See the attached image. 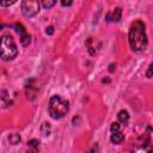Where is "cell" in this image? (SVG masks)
<instances>
[{
    "mask_svg": "<svg viewBox=\"0 0 153 153\" xmlns=\"http://www.w3.org/2000/svg\"><path fill=\"white\" fill-rule=\"evenodd\" d=\"M68 109H69V103L61 98L60 96H53L49 100V115L54 118V120H59V118H62L67 112H68Z\"/></svg>",
    "mask_w": 153,
    "mask_h": 153,
    "instance_id": "cell-2",
    "label": "cell"
},
{
    "mask_svg": "<svg viewBox=\"0 0 153 153\" xmlns=\"http://www.w3.org/2000/svg\"><path fill=\"white\" fill-rule=\"evenodd\" d=\"M128 41L130 48L135 51L145 50L147 47V36L145 30V24L141 20H135L131 23L128 33Z\"/></svg>",
    "mask_w": 153,
    "mask_h": 153,
    "instance_id": "cell-1",
    "label": "cell"
},
{
    "mask_svg": "<svg viewBox=\"0 0 153 153\" xmlns=\"http://www.w3.org/2000/svg\"><path fill=\"white\" fill-rule=\"evenodd\" d=\"M29 146H30V147H33V148H38V146H39V141L36 140V139H32V140L29 141Z\"/></svg>",
    "mask_w": 153,
    "mask_h": 153,
    "instance_id": "cell-13",
    "label": "cell"
},
{
    "mask_svg": "<svg viewBox=\"0 0 153 153\" xmlns=\"http://www.w3.org/2000/svg\"><path fill=\"white\" fill-rule=\"evenodd\" d=\"M42 133H43L44 136L49 135V133H50V127L48 126V123H43V126H42Z\"/></svg>",
    "mask_w": 153,
    "mask_h": 153,
    "instance_id": "cell-11",
    "label": "cell"
},
{
    "mask_svg": "<svg viewBox=\"0 0 153 153\" xmlns=\"http://www.w3.org/2000/svg\"><path fill=\"white\" fill-rule=\"evenodd\" d=\"M121 17H122V10H121V7H116L114 11H111L106 14L105 19L108 22H118L121 19Z\"/></svg>",
    "mask_w": 153,
    "mask_h": 153,
    "instance_id": "cell-7",
    "label": "cell"
},
{
    "mask_svg": "<svg viewBox=\"0 0 153 153\" xmlns=\"http://www.w3.org/2000/svg\"><path fill=\"white\" fill-rule=\"evenodd\" d=\"M41 2L44 8H51L56 4V0H41Z\"/></svg>",
    "mask_w": 153,
    "mask_h": 153,
    "instance_id": "cell-10",
    "label": "cell"
},
{
    "mask_svg": "<svg viewBox=\"0 0 153 153\" xmlns=\"http://www.w3.org/2000/svg\"><path fill=\"white\" fill-rule=\"evenodd\" d=\"M14 27H16V31L18 32V35L20 36V43H22V45H24V47L29 45L30 42H31V37H30V35L26 32V30H25V27L23 26V24L17 23V24L14 25Z\"/></svg>",
    "mask_w": 153,
    "mask_h": 153,
    "instance_id": "cell-6",
    "label": "cell"
},
{
    "mask_svg": "<svg viewBox=\"0 0 153 153\" xmlns=\"http://www.w3.org/2000/svg\"><path fill=\"white\" fill-rule=\"evenodd\" d=\"M45 32H47L48 35H53V33H54V27H53V26H49V27H47Z\"/></svg>",
    "mask_w": 153,
    "mask_h": 153,
    "instance_id": "cell-15",
    "label": "cell"
},
{
    "mask_svg": "<svg viewBox=\"0 0 153 153\" xmlns=\"http://www.w3.org/2000/svg\"><path fill=\"white\" fill-rule=\"evenodd\" d=\"M20 8L25 17L27 18L35 17L39 12V1L38 0H23Z\"/></svg>",
    "mask_w": 153,
    "mask_h": 153,
    "instance_id": "cell-4",
    "label": "cell"
},
{
    "mask_svg": "<svg viewBox=\"0 0 153 153\" xmlns=\"http://www.w3.org/2000/svg\"><path fill=\"white\" fill-rule=\"evenodd\" d=\"M114 67H115L114 65H110V72H112V71H114Z\"/></svg>",
    "mask_w": 153,
    "mask_h": 153,
    "instance_id": "cell-16",
    "label": "cell"
},
{
    "mask_svg": "<svg viewBox=\"0 0 153 153\" xmlns=\"http://www.w3.org/2000/svg\"><path fill=\"white\" fill-rule=\"evenodd\" d=\"M20 136L18 135V134H11L10 136H8V141H10V143H12V145H17V143H19L20 142Z\"/></svg>",
    "mask_w": 153,
    "mask_h": 153,
    "instance_id": "cell-9",
    "label": "cell"
},
{
    "mask_svg": "<svg viewBox=\"0 0 153 153\" xmlns=\"http://www.w3.org/2000/svg\"><path fill=\"white\" fill-rule=\"evenodd\" d=\"M0 54H1V59L5 60V61L14 59L17 56V54H18V49H17L16 42H14L13 37L10 33H5L1 37Z\"/></svg>",
    "mask_w": 153,
    "mask_h": 153,
    "instance_id": "cell-3",
    "label": "cell"
},
{
    "mask_svg": "<svg viewBox=\"0 0 153 153\" xmlns=\"http://www.w3.org/2000/svg\"><path fill=\"white\" fill-rule=\"evenodd\" d=\"M110 130H111V136H110V140L112 143H121L123 140H124V135L121 130V126L118 122H114L111 123V127H110Z\"/></svg>",
    "mask_w": 153,
    "mask_h": 153,
    "instance_id": "cell-5",
    "label": "cell"
},
{
    "mask_svg": "<svg viewBox=\"0 0 153 153\" xmlns=\"http://www.w3.org/2000/svg\"><path fill=\"white\" fill-rule=\"evenodd\" d=\"M16 1H17V0H0V4H1V6L6 7V6H11V5H13Z\"/></svg>",
    "mask_w": 153,
    "mask_h": 153,
    "instance_id": "cell-12",
    "label": "cell"
},
{
    "mask_svg": "<svg viewBox=\"0 0 153 153\" xmlns=\"http://www.w3.org/2000/svg\"><path fill=\"white\" fill-rule=\"evenodd\" d=\"M117 118H118V121H120L121 123L127 124L128 121H129V114H128V111H127V110H121V111L118 112V115H117Z\"/></svg>",
    "mask_w": 153,
    "mask_h": 153,
    "instance_id": "cell-8",
    "label": "cell"
},
{
    "mask_svg": "<svg viewBox=\"0 0 153 153\" xmlns=\"http://www.w3.org/2000/svg\"><path fill=\"white\" fill-rule=\"evenodd\" d=\"M73 4V0H61V5L62 6H71Z\"/></svg>",
    "mask_w": 153,
    "mask_h": 153,
    "instance_id": "cell-14",
    "label": "cell"
}]
</instances>
